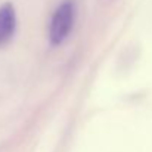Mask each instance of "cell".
<instances>
[{"mask_svg":"<svg viewBox=\"0 0 152 152\" xmlns=\"http://www.w3.org/2000/svg\"><path fill=\"white\" fill-rule=\"evenodd\" d=\"M77 0H61L58 3L48 25V39L50 46H61L69 39L77 22Z\"/></svg>","mask_w":152,"mask_h":152,"instance_id":"6da1fadb","label":"cell"},{"mask_svg":"<svg viewBox=\"0 0 152 152\" xmlns=\"http://www.w3.org/2000/svg\"><path fill=\"white\" fill-rule=\"evenodd\" d=\"M18 28V16L12 3H4L0 6V48L9 45Z\"/></svg>","mask_w":152,"mask_h":152,"instance_id":"7a4b0ae2","label":"cell"}]
</instances>
